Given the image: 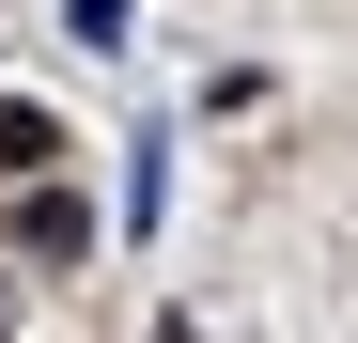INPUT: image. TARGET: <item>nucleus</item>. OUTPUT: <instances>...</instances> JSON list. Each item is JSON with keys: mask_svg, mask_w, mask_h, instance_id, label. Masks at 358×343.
Masks as SVG:
<instances>
[{"mask_svg": "<svg viewBox=\"0 0 358 343\" xmlns=\"http://www.w3.org/2000/svg\"><path fill=\"white\" fill-rule=\"evenodd\" d=\"M0 328H16V281H0Z\"/></svg>", "mask_w": 358, "mask_h": 343, "instance_id": "nucleus-4", "label": "nucleus"}, {"mask_svg": "<svg viewBox=\"0 0 358 343\" xmlns=\"http://www.w3.org/2000/svg\"><path fill=\"white\" fill-rule=\"evenodd\" d=\"M63 16H78V47H125V16H141V0H63Z\"/></svg>", "mask_w": 358, "mask_h": 343, "instance_id": "nucleus-3", "label": "nucleus"}, {"mask_svg": "<svg viewBox=\"0 0 358 343\" xmlns=\"http://www.w3.org/2000/svg\"><path fill=\"white\" fill-rule=\"evenodd\" d=\"M16 250H31V265H78V250H94V203L63 188V172H31V188H16Z\"/></svg>", "mask_w": 358, "mask_h": 343, "instance_id": "nucleus-1", "label": "nucleus"}, {"mask_svg": "<svg viewBox=\"0 0 358 343\" xmlns=\"http://www.w3.org/2000/svg\"><path fill=\"white\" fill-rule=\"evenodd\" d=\"M47 156H63V125H47L31 94H0V172H47Z\"/></svg>", "mask_w": 358, "mask_h": 343, "instance_id": "nucleus-2", "label": "nucleus"}, {"mask_svg": "<svg viewBox=\"0 0 358 343\" xmlns=\"http://www.w3.org/2000/svg\"><path fill=\"white\" fill-rule=\"evenodd\" d=\"M156 343H203V328H156Z\"/></svg>", "mask_w": 358, "mask_h": 343, "instance_id": "nucleus-5", "label": "nucleus"}]
</instances>
